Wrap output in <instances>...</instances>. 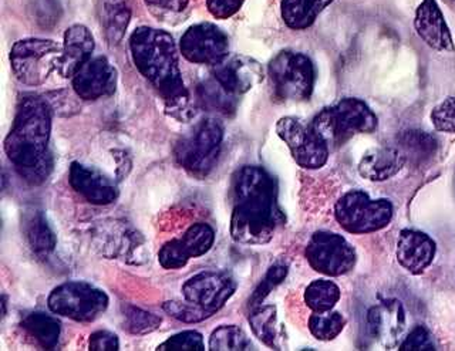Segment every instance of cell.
I'll use <instances>...</instances> for the list:
<instances>
[{
	"mask_svg": "<svg viewBox=\"0 0 455 351\" xmlns=\"http://www.w3.org/2000/svg\"><path fill=\"white\" fill-rule=\"evenodd\" d=\"M454 189H455V177H454Z\"/></svg>",
	"mask_w": 455,
	"mask_h": 351,
	"instance_id": "bcb514c9",
	"label": "cell"
},
{
	"mask_svg": "<svg viewBox=\"0 0 455 351\" xmlns=\"http://www.w3.org/2000/svg\"><path fill=\"white\" fill-rule=\"evenodd\" d=\"M395 208L388 199L370 198L362 189H353L339 198L334 205V218L343 231L367 235L380 231L390 224Z\"/></svg>",
	"mask_w": 455,
	"mask_h": 351,
	"instance_id": "8992f818",
	"label": "cell"
},
{
	"mask_svg": "<svg viewBox=\"0 0 455 351\" xmlns=\"http://www.w3.org/2000/svg\"><path fill=\"white\" fill-rule=\"evenodd\" d=\"M130 50L137 70L163 97L165 113L175 120H191L196 116L180 68L178 49L170 33L141 26L130 37Z\"/></svg>",
	"mask_w": 455,
	"mask_h": 351,
	"instance_id": "6da1fadb",
	"label": "cell"
},
{
	"mask_svg": "<svg viewBox=\"0 0 455 351\" xmlns=\"http://www.w3.org/2000/svg\"><path fill=\"white\" fill-rule=\"evenodd\" d=\"M180 239L189 258L196 259L210 252L215 242V232L210 225L199 222V224L191 225Z\"/></svg>",
	"mask_w": 455,
	"mask_h": 351,
	"instance_id": "1f68e13d",
	"label": "cell"
},
{
	"mask_svg": "<svg viewBox=\"0 0 455 351\" xmlns=\"http://www.w3.org/2000/svg\"><path fill=\"white\" fill-rule=\"evenodd\" d=\"M331 4L333 0H282V19L289 28L303 30L310 28Z\"/></svg>",
	"mask_w": 455,
	"mask_h": 351,
	"instance_id": "603a6c76",
	"label": "cell"
},
{
	"mask_svg": "<svg viewBox=\"0 0 455 351\" xmlns=\"http://www.w3.org/2000/svg\"><path fill=\"white\" fill-rule=\"evenodd\" d=\"M94 39L89 28L83 25L68 28L64 33L63 52L57 63V71L64 78H73L76 73L92 59Z\"/></svg>",
	"mask_w": 455,
	"mask_h": 351,
	"instance_id": "ffe728a7",
	"label": "cell"
},
{
	"mask_svg": "<svg viewBox=\"0 0 455 351\" xmlns=\"http://www.w3.org/2000/svg\"><path fill=\"white\" fill-rule=\"evenodd\" d=\"M110 299L89 282L71 281L57 286L47 298L50 312L57 316L89 323L103 315Z\"/></svg>",
	"mask_w": 455,
	"mask_h": 351,
	"instance_id": "ba28073f",
	"label": "cell"
},
{
	"mask_svg": "<svg viewBox=\"0 0 455 351\" xmlns=\"http://www.w3.org/2000/svg\"><path fill=\"white\" fill-rule=\"evenodd\" d=\"M52 117L53 108L46 97L26 94L19 100L13 125L4 139V153L28 184H44L53 171Z\"/></svg>",
	"mask_w": 455,
	"mask_h": 351,
	"instance_id": "3957f363",
	"label": "cell"
},
{
	"mask_svg": "<svg viewBox=\"0 0 455 351\" xmlns=\"http://www.w3.org/2000/svg\"><path fill=\"white\" fill-rule=\"evenodd\" d=\"M431 121L437 132L455 134V97H447L431 111Z\"/></svg>",
	"mask_w": 455,
	"mask_h": 351,
	"instance_id": "74e56055",
	"label": "cell"
},
{
	"mask_svg": "<svg viewBox=\"0 0 455 351\" xmlns=\"http://www.w3.org/2000/svg\"><path fill=\"white\" fill-rule=\"evenodd\" d=\"M379 124L376 114L363 100L348 97L326 107L313 118V130L329 148H338L355 134L373 132Z\"/></svg>",
	"mask_w": 455,
	"mask_h": 351,
	"instance_id": "277c9868",
	"label": "cell"
},
{
	"mask_svg": "<svg viewBox=\"0 0 455 351\" xmlns=\"http://www.w3.org/2000/svg\"><path fill=\"white\" fill-rule=\"evenodd\" d=\"M89 350L92 351H116L120 350V340L113 331H99L90 336Z\"/></svg>",
	"mask_w": 455,
	"mask_h": 351,
	"instance_id": "60d3db41",
	"label": "cell"
},
{
	"mask_svg": "<svg viewBox=\"0 0 455 351\" xmlns=\"http://www.w3.org/2000/svg\"><path fill=\"white\" fill-rule=\"evenodd\" d=\"M68 182L78 195L92 205H110L117 201V184L94 167L71 163Z\"/></svg>",
	"mask_w": 455,
	"mask_h": 351,
	"instance_id": "9a60e30c",
	"label": "cell"
},
{
	"mask_svg": "<svg viewBox=\"0 0 455 351\" xmlns=\"http://www.w3.org/2000/svg\"><path fill=\"white\" fill-rule=\"evenodd\" d=\"M437 245L435 242L424 234L414 229H404L398 235L397 260L403 269L411 275L426 272L435 258Z\"/></svg>",
	"mask_w": 455,
	"mask_h": 351,
	"instance_id": "d6986e66",
	"label": "cell"
},
{
	"mask_svg": "<svg viewBox=\"0 0 455 351\" xmlns=\"http://www.w3.org/2000/svg\"><path fill=\"white\" fill-rule=\"evenodd\" d=\"M414 28L435 52H454V40L437 0H421L414 16Z\"/></svg>",
	"mask_w": 455,
	"mask_h": 351,
	"instance_id": "e0dca14e",
	"label": "cell"
},
{
	"mask_svg": "<svg viewBox=\"0 0 455 351\" xmlns=\"http://www.w3.org/2000/svg\"><path fill=\"white\" fill-rule=\"evenodd\" d=\"M196 92H198L199 103L205 110L217 111L225 116L234 114L236 110V97L238 96L228 92L217 78L212 77L201 83Z\"/></svg>",
	"mask_w": 455,
	"mask_h": 351,
	"instance_id": "4316f807",
	"label": "cell"
},
{
	"mask_svg": "<svg viewBox=\"0 0 455 351\" xmlns=\"http://www.w3.org/2000/svg\"><path fill=\"white\" fill-rule=\"evenodd\" d=\"M182 56L191 63L215 64L227 59L229 42L220 28L212 23L191 26L180 42Z\"/></svg>",
	"mask_w": 455,
	"mask_h": 351,
	"instance_id": "4fadbf2b",
	"label": "cell"
},
{
	"mask_svg": "<svg viewBox=\"0 0 455 351\" xmlns=\"http://www.w3.org/2000/svg\"><path fill=\"white\" fill-rule=\"evenodd\" d=\"M283 222L272 175L256 165L242 167L234 177L232 239L242 245H265Z\"/></svg>",
	"mask_w": 455,
	"mask_h": 351,
	"instance_id": "7a4b0ae2",
	"label": "cell"
},
{
	"mask_svg": "<svg viewBox=\"0 0 455 351\" xmlns=\"http://www.w3.org/2000/svg\"><path fill=\"white\" fill-rule=\"evenodd\" d=\"M448 4H455V0H444Z\"/></svg>",
	"mask_w": 455,
	"mask_h": 351,
	"instance_id": "f6af8a7d",
	"label": "cell"
},
{
	"mask_svg": "<svg viewBox=\"0 0 455 351\" xmlns=\"http://www.w3.org/2000/svg\"><path fill=\"white\" fill-rule=\"evenodd\" d=\"M407 160L402 149L380 147L367 151L359 163V174L373 182L387 181L404 168Z\"/></svg>",
	"mask_w": 455,
	"mask_h": 351,
	"instance_id": "44dd1931",
	"label": "cell"
},
{
	"mask_svg": "<svg viewBox=\"0 0 455 351\" xmlns=\"http://www.w3.org/2000/svg\"><path fill=\"white\" fill-rule=\"evenodd\" d=\"M303 298L312 312H327L340 300V289L334 282L317 279L306 288Z\"/></svg>",
	"mask_w": 455,
	"mask_h": 351,
	"instance_id": "f1b7e54d",
	"label": "cell"
},
{
	"mask_svg": "<svg viewBox=\"0 0 455 351\" xmlns=\"http://www.w3.org/2000/svg\"><path fill=\"white\" fill-rule=\"evenodd\" d=\"M188 253L182 245L181 239H172L161 246L158 252V262L167 270H177L184 267L189 262Z\"/></svg>",
	"mask_w": 455,
	"mask_h": 351,
	"instance_id": "d590c367",
	"label": "cell"
},
{
	"mask_svg": "<svg viewBox=\"0 0 455 351\" xmlns=\"http://www.w3.org/2000/svg\"><path fill=\"white\" fill-rule=\"evenodd\" d=\"M346 319L341 313L331 312H313L309 317V331L313 338L320 341H331L338 338L341 331L345 329Z\"/></svg>",
	"mask_w": 455,
	"mask_h": 351,
	"instance_id": "4dcf8cb0",
	"label": "cell"
},
{
	"mask_svg": "<svg viewBox=\"0 0 455 351\" xmlns=\"http://www.w3.org/2000/svg\"><path fill=\"white\" fill-rule=\"evenodd\" d=\"M20 326L44 350H54L59 345L61 333L60 322L52 315L43 312L28 313L21 320Z\"/></svg>",
	"mask_w": 455,
	"mask_h": 351,
	"instance_id": "d4e9b609",
	"label": "cell"
},
{
	"mask_svg": "<svg viewBox=\"0 0 455 351\" xmlns=\"http://www.w3.org/2000/svg\"><path fill=\"white\" fill-rule=\"evenodd\" d=\"M224 141V127L215 118L199 121L188 135L177 142L175 161L192 177L205 178L217 165Z\"/></svg>",
	"mask_w": 455,
	"mask_h": 351,
	"instance_id": "5b68a950",
	"label": "cell"
},
{
	"mask_svg": "<svg viewBox=\"0 0 455 351\" xmlns=\"http://www.w3.org/2000/svg\"><path fill=\"white\" fill-rule=\"evenodd\" d=\"M208 347L212 351H243L251 350L252 343L241 327L231 324L215 329L211 334Z\"/></svg>",
	"mask_w": 455,
	"mask_h": 351,
	"instance_id": "f546056e",
	"label": "cell"
},
{
	"mask_svg": "<svg viewBox=\"0 0 455 351\" xmlns=\"http://www.w3.org/2000/svg\"><path fill=\"white\" fill-rule=\"evenodd\" d=\"M21 229L28 248L32 249V252L39 259H47L54 252L57 245L56 235L43 211L36 208L26 211L21 215Z\"/></svg>",
	"mask_w": 455,
	"mask_h": 351,
	"instance_id": "7402d4cb",
	"label": "cell"
},
{
	"mask_svg": "<svg viewBox=\"0 0 455 351\" xmlns=\"http://www.w3.org/2000/svg\"><path fill=\"white\" fill-rule=\"evenodd\" d=\"M236 282L231 275L220 270H205L194 275L182 284L185 300L196 303L213 315L227 305L236 291Z\"/></svg>",
	"mask_w": 455,
	"mask_h": 351,
	"instance_id": "7c38bea8",
	"label": "cell"
},
{
	"mask_svg": "<svg viewBox=\"0 0 455 351\" xmlns=\"http://www.w3.org/2000/svg\"><path fill=\"white\" fill-rule=\"evenodd\" d=\"M398 148L402 149L407 163H427L437 153L438 142L433 135L421 130H407L397 137Z\"/></svg>",
	"mask_w": 455,
	"mask_h": 351,
	"instance_id": "484cf974",
	"label": "cell"
},
{
	"mask_svg": "<svg viewBox=\"0 0 455 351\" xmlns=\"http://www.w3.org/2000/svg\"><path fill=\"white\" fill-rule=\"evenodd\" d=\"M123 316H124L125 331L128 333L137 334V336L153 333L156 329H160L161 323H163V319L160 316L132 305L123 307Z\"/></svg>",
	"mask_w": 455,
	"mask_h": 351,
	"instance_id": "d6a6232c",
	"label": "cell"
},
{
	"mask_svg": "<svg viewBox=\"0 0 455 351\" xmlns=\"http://www.w3.org/2000/svg\"><path fill=\"white\" fill-rule=\"evenodd\" d=\"M163 309L171 317H174L182 323H201L204 320L213 316V313L210 310L204 309L201 306L188 302V300H184V302L170 300V302L164 303Z\"/></svg>",
	"mask_w": 455,
	"mask_h": 351,
	"instance_id": "e575fe53",
	"label": "cell"
},
{
	"mask_svg": "<svg viewBox=\"0 0 455 351\" xmlns=\"http://www.w3.org/2000/svg\"><path fill=\"white\" fill-rule=\"evenodd\" d=\"M6 296H4V298H2V306H4V317L6 316Z\"/></svg>",
	"mask_w": 455,
	"mask_h": 351,
	"instance_id": "ee69618b",
	"label": "cell"
},
{
	"mask_svg": "<svg viewBox=\"0 0 455 351\" xmlns=\"http://www.w3.org/2000/svg\"><path fill=\"white\" fill-rule=\"evenodd\" d=\"M212 68V77L235 96L249 92L263 78L260 64L245 56H228Z\"/></svg>",
	"mask_w": 455,
	"mask_h": 351,
	"instance_id": "ac0fdd59",
	"label": "cell"
},
{
	"mask_svg": "<svg viewBox=\"0 0 455 351\" xmlns=\"http://www.w3.org/2000/svg\"><path fill=\"white\" fill-rule=\"evenodd\" d=\"M306 259L317 274L338 277L348 274L357 262L352 243L331 231H317L306 246Z\"/></svg>",
	"mask_w": 455,
	"mask_h": 351,
	"instance_id": "30bf717a",
	"label": "cell"
},
{
	"mask_svg": "<svg viewBox=\"0 0 455 351\" xmlns=\"http://www.w3.org/2000/svg\"><path fill=\"white\" fill-rule=\"evenodd\" d=\"M156 350L161 351H204L203 334L196 331H184L181 333L174 334L170 339L161 343Z\"/></svg>",
	"mask_w": 455,
	"mask_h": 351,
	"instance_id": "8d00e7d4",
	"label": "cell"
},
{
	"mask_svg": "<svg viewBox=\"0 0 455 351\" xmlns=\"http://www.w3.org/2000/svg\"><path fill=\"white\" fill-rule=\"evenodd\" d=\"M243 0H206L208 11L217 19H228L241 9Z\"/></svg>",
	"mask_w": 455,
	"mask_h": 351,
	"instance_id": "b9f144b4",
	"label": "cell"
},
{
	"mask_svg": "<svg viewBox=\"0 0 455 351\" xmlns=\"http://www.w3.org/2000/svg\"><path fill=\"white\" fill-rule=\"evenodd\" d=\"M146 4L156 18L171 20L187 11L189 0H146Z\"/></svg>",
	"mask_w": 455,
	"mask_h": 351,
	"instance_id": "ab89813d",
	"label": "cell"
},
{
	"mask_svg": "<svg viewBox=\"0 0 455 351\" xmlns=\"http://www.w3.org/2000/svg\"><path fill=\"white\" fill-rule=\"evenodd\" d=\"M435 341H434L433 334L424 326H417L412 329L411 333L404 339L400 350L403 351H423V350H437Z\"/></svg>",
	"mask_w": 455,
	"mask_h": 351,
	"instance_id": "f35d334b",
	"label": "cell"
},
{
	"mask_svg": "<svg viewBox=\"0 0 455 351\" xmlns=\"http://www.w3.org/2000/svg\"><path fill=\"white\" fill-rule=\"evenodd\" d=\"M367 324L370 334L383 347H395L405 331L404 307L395 299L383 300L369 310Z\"/></svg>",
	"mask_w": 455,
	"mask_h": 351,
	"instance_id": "2e32d148",
	"label": "cell"
},
{
	"mask_svg": "<svg viewBox=\"0 0 455 351\" xmlns=\"http://www.w3.org/2000/svg\"><path fill=\"white\" fill-rule=\"evenodd\" d=\"M267 73L277 99L305 101L312 96L316 71L306 54L282 50L270 60Z\"/></svg>",
	"mask_w": 455,
	"mask_h": 351,
	"instance_id": "52a82bcc",
	"label": "cell"
},
{
	"mask_svg": "<svg viewBox=\"0 0 455 351\" xmlns=\"http://www.w3.org/2000/svg\"><path fill=\"white\" fill-rule=\"evenodd\" d=\"M249 326L258 340L267 347L277 348L276 307L259 306L249 313Z\"/></svg>",
	"mask_w": 455,
	"mask_h": 351,
	"instance_id": "83f0119b",
	"label": "cell"
},
{
	"mask_svg": "<svg viewBox=\"0 0 455 351\" xmlns=\"http://www.w3.org/2000/svg\"><path fill=\"white\" fill-rule=\"evenodd\" d=\"M73 80V90L82 100H97L111 96L117 85V71L106 57L90 59Z\"/></svg>",
	"mask_w": 455,
	"mask_h": 351,
	"instance_id": "5bb4252c",
	"label": "cell"
},
{
	"mask_svg": "<svg viewBox=\"0 0 455 351\" xmlns=\"http://www.w3.org/2000/svg\"><path fill=\"white\" fill-rule=\"evenodd\" d=\"M100 19L110 44H118L124 37L130 20L132 9L127 0H99Z\"/></svg>",
	"mask_w": 455,
	"mask_h": 351,
	"instance_id": "cb8c5ba5",
	"label": "cell"
},
{
	"mask_svg": "<svg viewBox=\"0 0 455 351\" xmlns=\"http://www.w3.org/2000/svg\"><path fill=\"white\" fill-rule=\"evenodd\" d=\"M288 272V267L284 263H275L274 267H270L262 282L256 286L255 291L249 298V309H256L262 306L263 300L270 295V291L276 289L286 279Z\"/></svg>",
	"mask_w": 455,
	"mask_h": 351,
	"instance_id": "836d02e7",
	"label": "cell"
},
{
	"mask_svg": "<svg viewBox=\"0 0 455 351\" xmlns=\"http://www.w3.org/2000/svg\"><path fill=\"white\" fill-rule=\"evenodd\" d=\"M276 132L291 149V158L305 170H319L329 160V146L320 139L312 125L296 117L277 121Z\"/></svg>",
	"mask_w": 455,
	"mask_h": 351,
	"instance_id": "8fae6325",
	"label": "cell"
},
{
	"mask_svg": "<svg viewBox=\"0 0 455 351\" xmlns=\"http://www.w3.org/2000/svg\"><path fill=\"white\" fill-rule=\"evenodd\" d=\"M114 158L117 161V181L124 179L132 171V160L124 151H113Z\"/></svg>",
	"mask_w": 455,
	"mask_h": 351,
	"instance_id": "7bdbcfd3",
	"label": "cell"
},
{
	"mask_svg": "<svg viewBox=\"0 0 455 351\" xmlns=\"http://www.w3.org/2000/svg\"><path fill=\"white\" fill-rule=\"evenodd\" d=\"M63 47L54 40L25 39L14 43L11 52V64L19 82L28 85H40L57 70Z\"/></svg>",
	"mask_w": 455,
	"mask_h": 351,
	"instance_id": "9c48e42d",
	"label": "cell"
}]
</instances>
